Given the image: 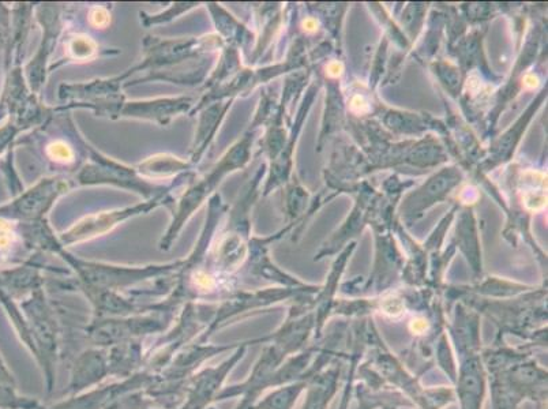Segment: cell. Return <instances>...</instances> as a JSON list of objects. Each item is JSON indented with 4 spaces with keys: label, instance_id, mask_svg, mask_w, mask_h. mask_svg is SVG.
<instances>
[{
    "label": "cell",
    "instance_id": "6da1fadb",
    "mask_svg": "<svg viewBox=\"0 0 548 409\" xmlns=\"http://www.w3.org/2000/svg\"><path fill=\"white\" fill-rule=\"evenodd\" d=\"M486 375L479 355L467 356L460 367L459 399L461 409H482L486 392Z\"/></svg>",
    "mask_w": 548,
    "mask_h": 409
},
{
    "label": "cell",
    "instance_id": "7a4b0ae2",
    "mask_svg": "<svg viewBox=\"0 0 548 409\" xmlns=\"http://www.w3.org/2000/svg\"><path fill=\"white\" fill-rule=\"evenodd\" d=\"M340 367H332L324 374H315L303 409H326L336 393Z\"/></svg>",
    "mask_w": 548,
    "mask_h": 409
},
{
    "label": "cell",
    "instance_id": "3957f363",
    "mask_svg": "<svg viewBox=\"0 0 548 409\" xmlns=\"http://www.w3.org/2000/svg\"><path fill=\"white\" fill-rule=\"evenodd\" d=\"M309 385V380L299 381L296 384L287 386L274 392L273 395H270L264 403L260 405L261 409H292L296 400L300 396V393L303 392L304 388H307Z\"/></svg>",
    "mask_w": 548,
    "mask_h": 409
},
{
    "label": "cell",
    "instance_id": "277c9868",
    "mask_svg": "<svg viewBox=\"0 0 548 409\" xmlns=\"http://www.w3.org/2000/svg\"><path fill=\"white\" fill-rule=\"evenodd\" d=\"M359 392V409H373L375 407H378V405H385L390 403H379L378 399L379 397L371 396L367 390H360L359 386L356 388Z\"/></svg>",
    "mask_w": 548,
    "mask_h": 409
},
{
    "label": "cell",
    "instance_id": "5b68a950",
    "mask_svg": "<svg viewBox=\"0 0 548 409\" xmlns=\"http://www.w3.org/2000/svg\"><path fill=\"white\" fill-rule=\"evenodd\" d=\"M382 409H397V405L385 404V405H382Z\"/></svg>",
    "mask_w": 548,
    "mask_h": 409
}]
</instances>
